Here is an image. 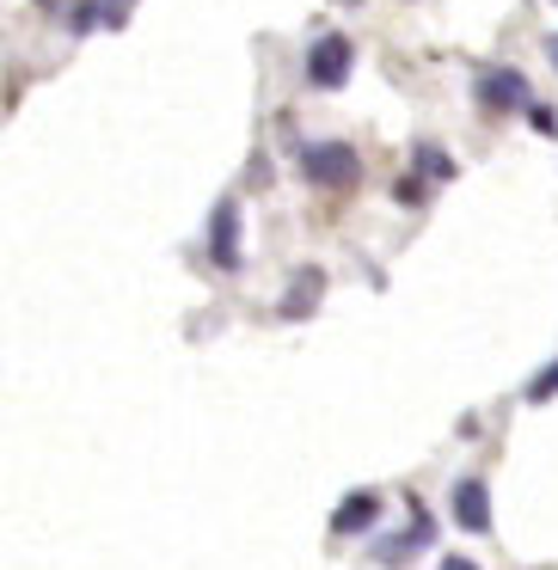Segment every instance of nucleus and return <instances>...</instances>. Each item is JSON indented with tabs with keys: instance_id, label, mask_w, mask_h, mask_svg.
<instances>
[{
	"instance_id": "3",
	"label": "nucleus",
	"mask_w": 558,
	"mask_h": 570,
	"mask_svg": "<svg viewBox=\"0 0 558 570\" xmlns=\"http://www.w3.org/2000/svg\"><path fill=\"white\" fill-rule=\"evenodd\" d=\"M479 105L484 111H521V105H528V80L516 75V68H484L479 75Z\"/></svg>"
},
{
	"instance_id": "8",
	"label": "nucleus",
	"mask_w": 558,
	"mask_h": 570,
	"mask_svg": "<svg viewBox=\"0 0 558 570\" xmlns=\"http://www.w3.org/2000/svg\"><path fill=\"white\" fill-rule=\"evenodd\" d=\"M411 515H418V521H411L405 540H381V546H374V558H381V564H405V558L430 540V515H423V509H411Z\"/></svg>"
},
{
	"instance_id": "12",
	"label": "nucleus",
	"mask_w": 558,
	"mask_h": 570,
	"mask_svg": "<svg viewBox=\"0 0 558 570\" xmlns=\"http://www.w3.org/2000/svg\"><path fill=\"white\" fill-rule=\"evenodd\" d=\"M546 62L558 68V31H552V38H546Z\"/></svg>"
},
{
	"instance_id": "5",
	"label": "nucleus",
	"mask_w": 558,
	"mask_h": 570,
	"mask_svg": "<svg viewBox=\"0 0 558 570\" xmlns=\"http://www.w3.org/2000/svg\"><path fill=\"white\" fill-rule=\"evenodd\" d=\"M454 521H460L467 533H484V528H491V497H484L479 479H460V484H454Z\"/></svg>"
},
{
	"instance_id": "4",
	"label": "nucleus",
	"mask_w": 558,
	"mask_h": 570,
	"mask_svg": "<svg viewBox=\"0 0 558 570\" xmlns=\"http://www.w3.org/2000/svg\"><path fill=\"white\" fill-rule=\"evenodd\" d=\"M209 264L215 271H239V203H222L209 222Z\"/></svg>"
},
{
	"instance_id": "7",
	"label": "nucleus",
	"mask_w": 558,
	"mask_h": 570,
	"mask_svg": "<svg viewBox=\"0 0 558 570\" xmlns=\"http://www.w3.org/2000/svg\"><path fill=\"white\" fill-rule=\"evenodd\" d=\"M320 295H325V276L320 271H301L295 283H288V295H283V320H307V313L320 307Z\"/></svg>"
},
{
	"instance_id": "9",
	"label": "nucleus",
	"mask_w": 558,
	"mask_h": 570,
	"mask_svg": "<svg viewBox=\"0 0 558 570\" xmlns=\"http://www.w3.org/2000/svg\"><path fill=\"white\" fill-rule=\"evenodd\" d=\"M418 173L423 178H454V160H448L442 148H430V141H423V148H418Z\"/></svg>"
},
{
	"instance_id": "2",
	"label": "nucleus",
	"mask_w": 558,
	"mask_h": 570,
	"mask_svg": "<svg viewBox=\"0 0 558 570\" xmlns=\"http://www.w3.org/2000/svg\"><path fill=\"white\" fill-rule=\"evenodd\" d=\"M350 62H356L350 38H337V31H332V38H320V43L307 50V80L332 92V87H344V80H350Z\"/></svg>"
},
{
	"instance_id": "10",
	"label": "nucleus",
	"mask_w": 558,
	"mask_h": 570,
	"mask_svg": "<svg viewBox=\"0 0 558 570\" xmlns=\"http://www.w3.org/2000/svg\"><path fill=\"white\" fill-rule=\"evenodd\" d=\"M552 393H558V362H552V368H540V374L528 381V405H546Z\"/></svg>"
},
{
	"instance_id": "1",
	"label": "nucleus",
	"mask_w": 558,
	"mask_h": 570,
	"mask_svg": "<svg viewBox=\"0 0 558 570\" xmlns=\"http://www.w3.org/2000/svg\"><path fill=\"white\" fill-rule=\"evenodd\" d=\"M301 173H307L313 185H325V190H356L362 160H356L350 141H313V148H301Z\"/></svg>"
},
{
	"instance_id": "11",
	"label": "nucleus",
	"mask_w": 558,
	"mask_h": 570,
	"mask_svg": "<svg viewBox=\"0 0 558 570\" xmlns=\"http://www.w3.org/2000/svg\"><path fill=\"white\" fill-rule=\"evenodd\" d=\"M442 570H479L472 558H442Z\"/></svg>"
},
{
	"instance_id": "6",
	"label": "nucleus",
	"mask_w": 558,
	"mask_h": 570,
	"mask_svg": "<svg viewBox=\"0 0 558 570\" xmlns=\"http://www.w3.org/2000/svg\"><path fill=\"white\" fill-rule=\"evenodd\" d=\"M374 515H381V497H374V491H350L344 503L332 509V533H369Z\"/></svg>"
}]
</instances>
